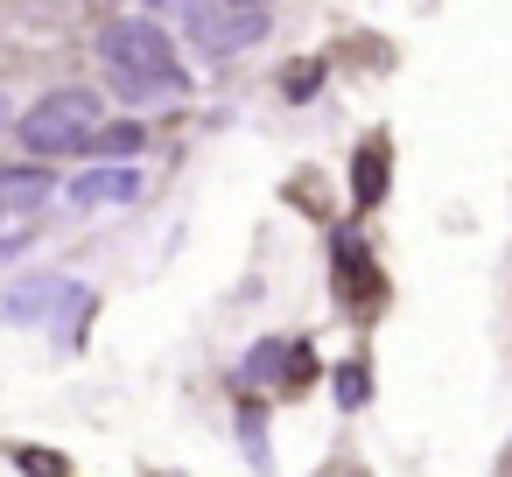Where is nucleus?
Masks as SVG:
<instances>
[{
    "label": "nucleus",
    "instance_id": "7",
    "mask_svg": "<svg viewBox=\"0 0 512 477\" xmlns=\"http://www.w3.org/2000/svg\"><path fill=\"white\" fill-rule=\"evenodd\" d=\"M351 190H358V204H379V197H386V141H365V148H358Z\"/></svg>",
    "mask_w": 512,
    "mask_h": 477
},
{
    "label": "nucleus",
    "instance_id": "5",
    "mask_svg": "<svg viewBox=\"0 0 512 477\" xmlns=\"http://www.w3.org/2000/svg\"><path fill=\"white\" fill-rule=\"evenodd\" d=\"M78 288L64 281V274H36V281H22V288H8V295H0V316H8V323H64V302H71Z\"/></svg>",
    "mask_w": 512,
    "mask_h": 477
},
{
    "label": "nucleus",
    "instance_id": "1",
    "mask_svg": "<svg viewBox=\"0 0 512 477\" xmlns=\"http://www.w3.org/2000/svg\"><path fill=\"white\" fill-rule=\"evenodd\" d=\"M99 64L113 71V85L127 99H155V92H176L183 85V64H176V43L162 22L148 15H120L99 29Z\"/></svg>",
    "mask_w": 512,
    "mask_h": 477
},
{
    "label": "nucleus",
    "instance_id": "9",
    "mask_svg": "<svg viewBox=\"0 0 512 477\" xmlns=\"http://www.w3.org/2000/svg\"><path fill=\"white\" fill-rule=\"evenodd\" d=\"M8 456H15V470H22V477H71V463H64V456H50V449H36V442H15Z\"/></svg>",
    "mask_w": 512,
    "mask_h": 477
},
{
    "label": "nucleus",
    "instance_id": "2",
    "mask_svg": "<svg viewBox=\"0 0 512 477\" xmlns=\"http://www.w3.org/2000/svg\"><path fill=\"white\" fill-rule=\"evenodd\" d=\"M92 127H99V92H85V85L43 92V99L15 120V134H22L29 155H78V148L92 141Z\"/></svg>",
    "mask_w": 512,
    "mask_h": 477
},
{
    "label": "nucleus",
    "instance_id": "8",
    "mask_svg": "<svg viewBox=\"0 0 512 477\" xmlns=\"http://www.w3.org/2000/svg\"><path fill=\"white\" fill-rule=\"evenodd\" d=\"M50 190V169H0V204H43Z\"/></svg>",
    "mask_w": 512,
    "mask_h": 477
},
{
    "label": "nucleus",
    "instance_id": "4",
    "mask_svg": "<svg viewBox=\"0 0 512 477\" xmlns=\"http://www.w3.org/2000/svg\"><path fill=\"white\" fill-rule=\"evenodd\" d=\"M78 211H113V204H134L141 197V169L134 162H106V169H85V176H71V190H64Z\"/></svg>",
    "mask_w": 512,
    "mask_h": 477
},
{
    "label": "nucleus",
    "instance_id": "11",
    "mask_svg": "<svg viewBox=\"0 0 512 477\" xmlns=\"http://www.w3.org/2000/svg\"><path fill=\"white\" fill-rule=\"evenodd\" d=\"M225 8H253V15H267V0H225Z\"/></svg>",
    "mask_w": 512,
    "mask_h": 477
},
{
    "label": "nucleus",
    "instance_id": "12",
    "mask_svg": "<svg viewBox=\"0 0 512 477\" xmlns=\"http://www.w3.org/2000/svg\"><path fill=\"white\" fill-rule=\"evenodd\" d=\"M0 127H8V92H0Z\"/></svg>",
    "mask_w": 512,
    "mask_h": 477
},
{
    "label": "nucleus",
    "instance_id": "3",
    "mask_svg": "<svg viewBox=\"0 0 512 477\" xmlns=\"http://www.w3.org/2000/svg\"><path fill=\"white\" fill-rule=\"evenodd\" d=\"M148 8H155V22H176L204 57H232L239 43H253V36L267 29V15L225 8V0H148Z\"/></svg>",
    "mask_w": 512,
    "mask_h": 477
},
{
    "label": "nucleus",
    "instance_id": "10",
    "mask_svg": "<svg viewBox=\"0 0 512 477\" xmlns=\"http://www.w3.org/2000/svg\"><path fill=\"white\" fill-rule=\"evenodd\" d=\"M337 407H365V365H344L337 372Z\"/></svg>",
    "mask_w": 512,
    "mask_h": 477
},
{
    "label": "nucleus",
    "instance_id": "6",
    "mask_svg": "<svg viewBox=\"0 0 512 477\" xmlns=\"http://www.w3.org/2000/svg\"><path fill=\"white\" fill-rule=\"evenodd\" d=\"M85 148H99V155H113V162H134V155H141V120H99Z\"/></svg>",
    "mask_w": 512,
    "mask_h": 477
}]
</instances>
